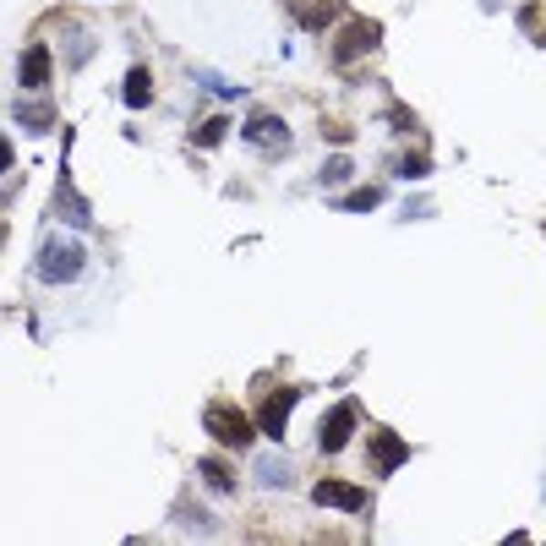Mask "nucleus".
Segmentation results:
<instances>
[{
  "label": "nucleus",
  "mask_w": 546,
  "mask_h": 546,
  "mask_svg": "<svg viewBox=\"0 0 546 546\" xmlns=\"http://www.w3.org/2000/svg\"><path fill=\"white\" fill-rule=\"evenodd\" d=\"M202 427H208V432H213V443H224L230 454L252 448V438H257V421H246L235 405H208V410H202Z\"/></svg>",
  "instance_id": "2"
},
{
  "label": "nucleus",
  "mask_w": 546,
  "mask_h": 546,
  "mask_svg": "<svg viewBox=\"0 0 546 546\" xmlns=\"http://www.w3.org/2000/svg\"><path fill=\"white\" fill-rule=\"evenodd\" d=\"M295 388H273V394H263V410H257V432H268L273 443L284 438V427H290V410H295Z\"/></svg>",
  "instance_id": "7"
},
{
  "label": "nucleus",
  "mask_w": 546,
  "mask_h": 546,
  "mask_svg": "<svg viewBox=\"0 0 546 546\" xmlns=\"http://www.w3.org/2000/svg\"><path fill=\"white\" fill-rule=\"evenodd\" d=\"M520 27H525V33H531V38H541L546 44V5H525V11H520Z\"/></svg>",
  "instance_id": "21"
},
{
  "label": "nucleus",
  "mask_w": 546,
  "mask_h": 546,
  "mask_svg": "<svg viewBox=\"0 0 546 546\" xmlns=\"http://www.w3.org/2000/svg\"><path fill=\"white\" fill-rule=\"evenodd\" d=\"M49 77H55V55H49V44H27V49H22V66H16V82H22L27 93H44Z\"/></svg>",
  "instance_id": "8"
},
{
  "label": "nucleus",
  "mask_w": 546,
  "mask_h": 546,
  "mask_svg": "<svg viewBox=\"0 0 546 546\" xmlns=\"http://www.w3.org/2000/svg\"><path fill=\"white\" fill-rule=\"evenodd\" d=\"M224 131H230V115H208V120L191 131V142H197V148H219V142H224Z\"/></svg>",
  "instance_id": "17"
},
{
  "label": "nucleus",
  "mask_w": 546,
  "mask_h": 546,
  "mask_svg": "<svg viewBox=\"0 0 546 546\" xmlns=\"http://www.w3.org/2000/svg\"><path fill=\"white\" fill-rule=\"evenodd\" d=\"M339 11H345L339 0H295V22H301L306 33H323V27L339 16Z\"/></svg>",
  "instance_id": "11"
},
{
  "label": "nucleus",
  "mask_w": 546,
  "mask_h": 546,
  "mask_svg": "<svg viewBox=\"0 0 546 546\" xmlns=\"http://www.w3.org/2000/svg\"><path fill=\"white\" fill-rule=\"evenodd\" d=\"M355 421H361V405H355V399H339V405L323 416L317 448H323V454H345V448H350V438H355Z\"/></svg>",
  "instance_id": "4"
},
{
  "label": "nucleus",
  "mask_w": 546,
  "mask_h": 546,
  "mask_svg": "<svg viewBox=\"0 0 546 546\" xmlns=\"http://www.w3.org/2000/svg\"><path fill=\"white\" fill-rule=\"evenodd\" d=\"M246 142H252L257 153H290V126H284L279 115L257 109V115L246 120Z\"/></svg>",
  "instance_id": "6"
},
{
  "label": "nucleus",
  "mask_w": 546,
  "mask_h": 546,
  "mask_svg": "<svg viewBox=\"0 0 546 546\" xmlns=\"http://www.w3.org/2000/svg\"><path fill=\"white\" fill-rule=\"evenodd\" d=\"M350 175H355V159H350V153H334V159L317 170V186H345Z\"/></svg>",
  "instance_id": "15"
},
{
  "label": "nucleus",
  "mask_w": 546,
  "mask_h": 546,
  "mask_svg": "<svg viewBox=\"0 0 546 546\" xmlns=\"http://www.w3.org/2000/svg\"><path fill=\"white\" fill-rule=\"evenodd\" d=\"M257 481H263V487H295V470H290L284 454H263V459H257Z\"/></svg>",
  "instance_id": "13"
},
{
  "label": "nucleus",
  "mask_w": 546,
  "mask_h": 546,
  "mask_svg": "<svg viewBox=\"0 0 546 546\" xmlns=\"http://www.w3.org/2000/svg\"><path fill=\"white\" fill-rule=\"evenodd\" d=\"M175 520H180V525H197V531H213V520H208L197 503H180V509H175Z\"/></svg>",
  "instance_id": "22"
},
{
  "label": "nucleus",
  "mask_w": 546,
  "mask_h": 546,
  "mask_svg": "<svg viewBox=\"0 0 546 546\" xmlns=\"http://www.w3.org/2000/svg\"><path fill=\"white\" fill-rule=\"evenodd\" d=\"M0 246H5V224H0Z\"/></svg>",
  "instance_id": "25"
},
{
  "label": "nucleus",
  "mask_w": 546,
  "mask_h": 546,
  "mask_svg": "<svg viewBox=\"0 0 546 546\" xmlns=\"http://www.w3.org/2000/svg\"><path fill=\"white\" fill-rule=\"evenodd\" d=\"M383 44V27L372 22V16H350L345 27H339V38H334V66H355L361 55H372Z\"/></svg>",
  "instance_id": "3"
},
{
  "label": "nucleus",
  "mask_w": 546,
  "mask_h": 546,
  "mask_svg": "<svg viewBox=\"0 0 546 546\" xmlns=\"http://www.w3.org/2000/svg\"><path fill=\"white\" fill-rule=\"evenodd\" d=\"M388 126H399V131H416V115L399 104V109H388Z\"/></svg>",
  "instance_id": "23"
},
{
  "label": "nucleus",
  "mask_w": 546,
  "mask_h": 546,
  "mask_svg": "<svg viewBox=\"0 0 546 546\" xmlns=\"http://www.w3.org/2000/svg\"><path fill=\"white\" fill-rule=\"evenodd\" d=\"M197 470H202V481H208V492H235V470H230L224 459H202Z\"/></svg>",
  "instance_id": "16"
},
{
  "label": "nucleus",
  "mask_w": 546,
  "mask_h": 546,
  "mask_svg": "<svg viewBox=\"0 0 546 546\" xmlns=\"http://www.w3.org/2000/svg\"><path fill=\"white\" fill-rule=\"evenodd\" d=\"M312 503H317V509H345V514H366V503H372V498H366L361 487H350V481H317V487H312Z\"/></svg>",
  "instance_id": "9"
},
{
  "label": "nucleus",
  "mask_w": 546,
  "mask_h": 546,
  "mask_svg": "<svg viewBox=\"0 0 546 546\" xmlns=\"http://www.w3.org/2000/svg\"><path fill=\"white\" fill-rule=\"evenodd\" d=\"M38 279L44 284H77L82 273H88V246L77 241V235H49L44 246H38Z\"/></svg>",
  "instance_id": "1"
},
{
  "label": "nucleus",
  "mask_w": 546,
  "mask_h": 546,
  "mask_svg": "<svg viewBox=\"0 0 546 546\" xmlns=\"http://www.w3.org/2000/svg\"><path fill=\"white\" fill-rule=\"evenodd\" d=\"M427 170H432V159H427V153H410V159H394V175H399V180H421Z\"/></svg>",
  "instance_id": "20"
},
{
  "label": "nucleus",
  "mask_w": 546,
  "mask_h": 546,
  "mask_svg": "<svg viewBox=\"0 0 546 546\" xmlns=\"http://www.w3.org/2000/svg\"><path fill=\"white\" fill-rule=\"evenodd\" d=\"M366 454H372V470H377V476H394V470H405L410 443H405L394 427H377V432L366 438Z\"/></svg>",
  "instance_id": "5"
},
{
  "label": "nucleus",
  "mask_w": 546,
  "mask_h": 546,
  "mask_svg": "<svg viewBox=\"0 0 546 546\" xmlns=\"http://www.w3.org/2000/svg\"><path fill=\"white\" fill-rule=\"evenodd\" d=\"M120 98H126L131 109H148V104H153V71H148V66H131V71H126Z\"/></svg>",
  "instance_id": "12"
},
{
  "label": "nucleus",
  "mask_w": 546,
  "mask_h": 546,
  "mask_svg": "<svg viewBox=\"0 0 546 546\" xmlns=\"http://www.w3.org/2000/svg\"><path fill=\"white\" fill-rule=\"evenodd\" d=\"M71 38H66V66H82L88 55H93V33L88 27H66Z\"/></svg>",
  "instance_id": "18"
},
{
  "label": "nucleus",
  "mask_w": 546,
  "mask_h": 546,
  "mask_svg": "<svg viewBox=\"0 0 546 546\" xmlns=\"http://www.w3.org/2000/svg\"><path fill=\"white\" fill-rule=\"evenodd\" d=\"M16 120H22V131L44 137V131L55 126V109H49V104H16Z\"/></svg>",
  "instance_id": "14"
},
{
  "label": "nucleus",
  "mask_w": 546,
  "mask_h": 546,
  "mask_svg": "<svg viewBox=\"0 0 546 546\" xmlns=\"http://www.w3.org/2000/svg\"><path fill=\"white\" fill-rule=\"evenodd\" d=\"M11 164H16V153H11V137H0V175H5Z\"/></svg>",
  "instance_id": "24"
},
{
  "label": "nucleus",
  "mask_w": 546,
  "mask_h": 546,
  "mask_svg": "<svg viewBox=\"0 0 546 546\" xmlns=\"http://www.w3.org/2000/svg\"><path fill=\"white\" fill-rule=\"evenodd\" d=\"M55 213H60L71 230H93V213H88V202L71 191V180H66V175H60V186H55Z\"/></svg>",
  "instance_id": "10"
},
{
  "label": "nucleus",
  "mask_w": 546,
  "mask_h": 546,
  "mask_svg": "<svg viewBox=\"0 0 546 546\" xmlns=\"http://www.w3.org/2000/svg\"><path fill=\"white\" fill-rule=\"evenodd\" d=\"M377 202H383V186H355L350 197H339L345 213H366V208H377Z\"/></svg>",
  "instance_id": "19"
}]
</instances>
